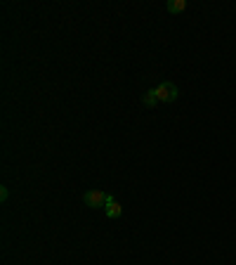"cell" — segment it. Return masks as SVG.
<instances>
[{
  "mask_svg": "<svg viewBox=\"0 0 236 265\" xmlns=\"http://www.w3.org/2000/svg\"><path fill=\"white\" fill-rule=\"evenodd\" d=\"M109 199H111V194H107V192H102V190H90V192H85V197H83V202H85L90 209H104L109 204Z\"/></svg>",
  "mask_w": 236,
  "mask_h": 265,
  "instance_id": "cell-1",
  "label": "cell"
},
{
  "mask_svg": "<svg viewBox=\"0 0 236 265\" xmlns=\"http://www.w3.org/2000/svg\"><path fill=\"white\" fill-rule=\"evenodd\" d=\"M156 95H158V102H165V105H170V102H175V100H177L180 90H177V85H175V83L165 81V83H161L158 88H156Z\"/></svg>",
  "mask_w": 236,
  "mask_h": 265,
  "instance_id": "cell-2",
  "label": "cell"
},
{
  "mask_svg": "<svg viewBox=\"0 0 236 265\" xmlns=\"http://www.w3.org/2000/svg\"><path fill=\"white\" fill-rule=\"evenodd\" d=\"M104 211H107L109 218H120V213H123V206H120V204H118L116 199L111 197V199H109V204L104 206Z\"/></svg>",
  "mask_w": 236,
  "mask_h": 265,
  "instance_id": "cell-3",
  "label": "cell"
},
{
  "mask_svg": "<svg viewBox=\"0 0 236 265\" xmlns=\"http://www.w3.org/2000/svg\"><path fill=\"white\" fill-rule=\"evenodd\" d=\"M142 102H144L147 106H156V105H158V95H156V88L147 90V93H144V97H142Z\"/></svg>",
  "mask_w": 236,
  "mask_h": 265,
  "instance_id": "cell-4",
  "label": "cell"
},
{
  "mask_svg": "<svg viewBox=\"0 0 236 265\" xmlns=\"http://www.w3.org/2000/svg\"><path fill=\"white\" fill-rule=\"evenodd\" d=\"M187 10V0H170V2H168V12H172V14H175V12H184Z\"/></svg>",
  "mask_w": 236,
  "mask_h": 265,
  "instance_id": "cell-5",
  "label": "cell"
},
{
  "mask_svg": "<svg viewBox=\"0 0 236 265\" xmlns=\"http://www.w3.org/2000/svg\"><path fill=\"white\" fill-rule=\"evenodd\" d=\"M7 197H10V192H7V187L2 185V187H0V199H2V202H7Z\"/></svg>",
  "mask_w": 236,
  "mask_h": 265,
  "instance_id": "cell-6",
  "label": "cell"
}]
</instances>
